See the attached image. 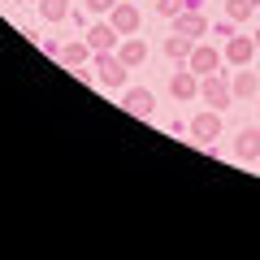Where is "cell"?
<instances>
[{
	"instance_id": "1",
	"label": "cell",
	"mask_w": 260,
	"mask_h": 260,
	"mask_svg": "<svg viewBox=\"0 0 260 260\" xmlns=\"http://www.w3.org/2000/svg\"><path fill=\"white\" fill-rule=\"evenodd\" d=\"M95 70H100V74H95V83H100V87H121V83H126V70H130V65L121 61V56H109V52H100Z\"/></svg>"
},
{
	"instance_id": "2",
	"label": "cell",
	"mask_w": 260,
	"mask_h": 260,
	"mask_svg": "<svg viewBox=\"0 0 260 260\" xmlns=\"http://www.w3.org/2000/svg\"><path fill=\"white\" fill-rule=\"evenodd\" d=\"M186 65H191L200 78H204V74H217L221 52H217V48H208V44H195V48H191V56H186Z\"/></svg>"
},
{
	"instance_id": "3",
	"label": "cell",
	"mask_w": 260,
	"mask_h": 260,
	"mask_svg": "<svg viewBox=\"0 0 260 260\" xmlns=\"http://www.w3.org/2000/svg\"><path fill=\"white\" fill-rule=\"evenodd\" d=\"M200 95H204L213 109H225V104L234 100V87H225L217 74H204V83H200Z\"/></svg>"
},
{
	"instance_id": "4",
	"label": "cell",
	"mask_w": 260,
	"mask_h": 260,
	"mask_svg": "<svg viewBox=\"0 0 260 260\" xmlns=\"http://www.w3.org/2000/svg\"><path fill=\"white\" fill-rule=\"evenodd\" d=\"M109 22L121 30V35H135V30H139V9H135V5H126V0H117V5L109 9Z\"/></svg>"
},
{
	"instance_id": "5",
	"label": "cell",
	"mask_w": 260,
	"mask_h": 260,
	"mask_svg": "<svg viewBox=\"0 0 260 260\" xmlns=\"http://www.w3.org/2000/svg\"><path fill=\"white\" fill-rule=\"evenodd\" d=\"M121 39V30L113 26V22H95L91 30H87V44L95 48V52H113V44Z\"/></svg>"
},
{
	"instance_id": "6",
	"label": "cell",
	"mask_w": 260,
	"mask_h": 260,
	"mask_svg": "<svg viewBox=\"0 0 260 260\" xmlns=\"http://www.w3.org/2000/svg\"><path fill=\"white\" fill-rule=\"evenodd\" d=\"M169 91H174L178 100H191V95H200V74H195L191 65H186V70H178V74L169 78Z\"/></svg>"
},
{
	"instance_id": "7",
	"label": "cell",
	"mask_w": 260,
	"mask_h": 260,
	"mask_svg": "<svg viewBox=\"0 0 260 260\" xmlns=\"http://www.w3.org/2000/svg\"><path fill=\"white\" fill-rule=\"evenodd\" d=\"M251 52H256V39H251V35H230V44H225V61L247 65Z\"/></svg>"
},
{
	"instance_id": "8",
	"label": "cell",
	"mask_w": 260,
	"mask_h": 260,
	"mask_svg": "<svg viewBox=\"0 0 260 260\" xmlns=\"http://www.w3.org/2000/svg\"><path fill=\"white\" fill-rule=\"evenodd\" d=\"M191 135H195L200 143L217 139V135H221V117H217V109H213V113H200V117L191 121Z\"/></svg>"
},
{
	"instance_id": "9",
	"label": "cell",
	"mask_w": 260,
	"mask_h": 260,
	"mask_svg": "<svg viewBox=\"0 0 260 260\" xmlns=\"http://www.w3.org/2000/svg\"><path fill=\"white\" fill-rule=\"evenodd\" d=\"M234 156H239V160H256V156H260V130H256V126L239 130V143H234Z\"/></svg>"
},
{
	"instance_id": "10",
	"label": "cell",
	"mask_w": 260,
	"mask_h": 260,
	"mask_svg": "<svg viewBox=\"0 0 260 260\" xmlns=\"http://www.w3.org/2000/svg\"><path fill=\"white\" fill-rule=\"evenodd\" d=\"M174 30H182V35H191V39H200L208 30V22H204V13H195V9H186V13H178V26Z\"/></svg>"
},
{
	"instance_id": "11",
	"label": "cell",
	"mask_w": 260,
	"mask_h": 260,
	"mask_svg": "<svg viewBox=\"0 0 260 260\" xmlns=\"http://www.w3.org/2000/svg\"><path fill=\"white\" fill-rule=\"evenodd\" d=\"M126 113H135V117H148L152 109H156V100H152V91H126Z\"/></svg>"
},
{
	"instance_id": "12",
	"label": "cell",
	"mask_w": 260,
	"mask_h": 260,
	"mask_svg": "<svg viewBox=\"0 0 260 260\" xmlns=\"http://www.w3.org/2000/svg\"><path fill=\"white\" fill-rule=\"evenodd\" d=\"M191 48H195V39L182 35V30H174V35L165 39V52L174 56V61H186V56H191Z\"/></svg>"
},
{
	"instance_id": "13",
	"label": "cell",
	"mask_w": 260,
	"mask_h": 260,
	"mask_svg": "<svg viewBox=\"0 0 260 260\" xmlns=\"http://www.w3.org/2000/svg\"><path fill=\"white\" fill-rule=\"evenodd\" d=\"M117 56H121V61L130 65V70H135V65H143V61H148V44H143V39H126Z\"/></svg>"
},
{
	"instance_id": "14",
	"label": "cell",
	"mask_w": 260,
	"mask_h": 260,
	"mask_svg": "<svg viewBox=\"0 0 260 260\" xmlns=\"http://www.w3.org/2000/svg\"><path fill=\"white\" fill-rule=\"evenodd\" d=\"M91 52H95V48L87 44V39H83V44H65V48H61V61L70 65V70H78V65H83V61H87Z\"/></svg>"
},
{
	"instance_id": "15",
	"label": "cell",
	"mask_w": 260,
	"mask_h": 260,
	"mask_svg": "<svg viewBox=\"0 0 260 260\" xmlns=\"http://www.w3.org/2000/svg\"><path fill=\"white\" fill-rule=\"evenodd\" d=\"M230 87H234V95H256V87H260V83H256V74H251L247 65H239V74H234V83H230Z\"/></svg>"
},
{
	"instance_id": "16",
	"label": "cell",
	"mask_w": 260,
	"mask_h": 260,
	"mask_svg": "<svg viewBox=\"0 0 260 260\" xmlns=\"http://www.w3.org/2000/svg\"><path fill=\"white\" fill-rule=\"evenodd\" d=\"M39 13H44L48 22H61L65 13H70V5H65V0H39Z\"/></svg>"
},
{
	"instance_id": "17",
	"label": "cell",
	"mask_w": 260,
	"mask_h": 260,
	"mask_svg": "<svg viewBox=\"0 0 260 260\" xmlns=\"http://www.w3.org/2000/svg\"><path fill=\"white\" fill-rule=\"evenodd\" d=\"M225 13H230V22H243V18H251V13H256V0H230V5H225Z\"/></svg>"
},
{
	"instance_id": "18",
	"label": "cell",
	"mask_w": 260,
	"mask_h": 260,
	"mask_svg": "<svg viewBox=\"0 0 260 260\" xmlns=\"http://www.w3.org/2000/svg\"><path fill=\"white\" fill-rule=\"evenodd\" d=\"M182 5H186V0H160L156 9L165 13V18H178V9H182Z\"/></svg>"
},
{
	"instance_id": "19",
	"label": "cell",
	"mask_w": 260,
	"mask_h": 260,
	"mask_svg": "<svg viewBox=\"0 0 260 260\" xmlns=\"http://www.w3.org/2000/svg\"><path fill=\"white\" fill-rule=\"evenodd\" d=\"M113 5H117V0H87V9H91V13H109Z\"/></svg>"
},
{
	"instance_id": "20",
	"label": "cell",
	"mask_w": 260,
	"mask_h": 260,
	"mask_svg": "<svg viewBox=\"0 0 260 260\" xmlns=\"http://www.w3.org/2000/svg\"><path fill=\"white\" fill-rule=\"evenodd\" d=\"M251 39H256V48H260V30H256V35H251Z\"/></svg>"
},
{
	"instance_id": "21",
	"label": "cell",
	"mask_w": 260,
	"mask_h": 260,
	"mask_svg": "<svg viewBox=\"0 0 260 260\" xmlns=\"http://www.w3.org/2000/svg\"><path fill=\"white\" fill-rule=\"evenodd\" d=\"M35 5H39V0H35Z\"/></svg>"
}]
</instances>
